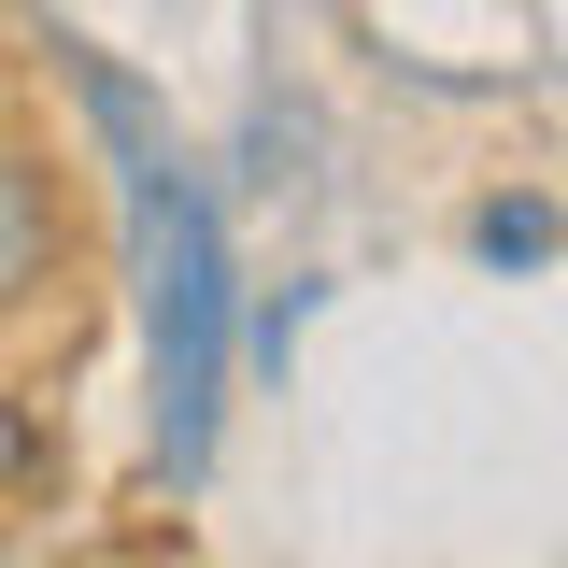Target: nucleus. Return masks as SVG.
I'll use <instances>...</instances> for the list:
<instances>
[{
	"mask_svg": "<svg viewBox=\"0 0 568 568\" xmlns=\"http://www.w3.org/2000/svg\"><path fill=\"white\" fill-rule=\"evenodd\" d=\"M43 271H58V200H43L29 142L0 129V313H14V298H43Z\"/></svg>",
	"mask_w": 568,
	"mask_h": 568,
	"instance_id": "2",
	"label": "nucleus"
},
{
	"mask_svg": "<svg viewBox=\"0 0 568 568\" xmlns=\"http://www.w3.org/2000/svg\"><path fill=\"white\" fill-rule=\"evenodd\" d=\"M0 469H14V413H0Z\"/></svg>",
	"mask_w": 568,
	"mask_h": 568,
	"instance_id": "4",
	"label": "nucleus"
},
{
	"mask_svg": "<svg viewBox=\"0 0 568 568\" xmlns=\"http://www.w3.org/2000/svg\"><path fill=\"white\" fill-rule=\"evenodd\" d=\"M540 242H555V213H540V200H497V213H484V256H540Z\"/></svg>",
	"mask_w": 568,
	"mask_h": 568,
	"instance_id": "3",
	"label": "nucleus"
},
{
	"mask_svg": "<svg viewBox=\"0 0 568 568\" xmlns=\"http://www.w3.org/2000/svg\"><path fill=\"white\" fill-rule=\"evenodd\" d=\"M85 100L100 129L129 142V200H142V298H156V455L200 469L213 455V384H227V256H213V200L200 171L171 156V129L142 114L114 71L85 58Z\"/></svg>",
	"mask_w": 568,
	"mask_h": 568,
	"instance_id": "1",
	"label": "nucleus"
}]
</instances>
